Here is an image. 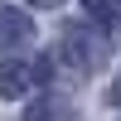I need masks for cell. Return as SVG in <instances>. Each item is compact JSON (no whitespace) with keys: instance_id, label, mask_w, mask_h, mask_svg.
Segmentation results:
<instances>
[{"instance_id":"obj_1","label":"cell","mask_w":121,"mask_h":121,"mask_svg":"<svg viewBox=\"0 0 121 121\" xmlns=\"http://www.w3.org/2000/svg\"><path fill=\"white\" fill-rule=\"evenodd\" d=\"M68 53H78L87 68H97V63H102V53H107V44H102V39H92L87 29H73V34H68Z\"/></svg>"},{"instance_id":"obj_5","label":"cell","mask_w":121,"mask_h":121,"mask_svg":"<svg viewBox=\"0 0 121 121\" xmlns=\"http://www.w3.org/2000/svg\"><path fill=\"white\" fill-rule=\"evenodd\" d=\"M29 121H58V112H53V102H44V107H34V112H29Z\"/></svg>"},{"instance_id":"obj_4","label":"cell","mask_w":121,"mask_h":121,"mask_svg":"<svg viewBox=\"0 0 121 121\" xmlns=\"http://www.w3.org/2000/svg\"><path fill=\"white\" fill-rule=\"evenodd\" d=\"M87 15L102 19V24H121V0H82Z\"/></svg>"},{"instance_id":"obj_6","label":"cell","mask_w":121,"mask_h":121,"mask_svg":"<svg viewBox=\"0 0 121 121\" xmlns=\"http://www.w3.org/2000/svg\"><path fill=\"white\" fill-rule=\"evenodd\" d=\"M34 5H58V0H34Z\"/></svg>"},{"instance_id":"obj_2","label":"cell","mask_w":121,"mask_h":121,"mask_svg":"<svg viewBox=\"0 0 121 121\" xmlns=\"http://www.w3.org/2000/svg\"><path fill=\"white\" fill-rule=\"evenodd\" d=\"M29 82H34L29 63H0V97H19Z\"/></svg>"},{"instance_id":"obj_3","label":"cell","mask_w":121,"mask_h":121,"mask_svg":"<svg viewBox=\"0 0 121 121\" xmlns=\"http://www.w3.org/2000/svg\"><path fill=\"white\" fill-rule=\"evenodd\" d=\"M24 39H29L24 15H15V10H5V5H0V48H15V44H24Z\"/></svg>"}]
</instances>
